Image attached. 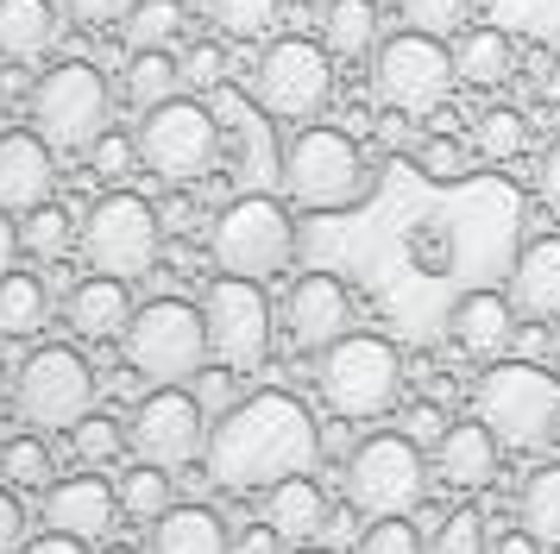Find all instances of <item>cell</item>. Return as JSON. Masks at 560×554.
I'll list each match as a JSON object with an SVG mask.
<instances>
[{
    "mask_svg": "<svg viewBox=\"0 0 560 554\" xmlns=\"http://www.w3.org/2000/svg\"><path fill=\"white\" fill-rule=\"evenodd\" d=\"M63 13L89 32H102V25H127L139 13V0H63Z\"/></svg>",
    "mask_w": 560,
    "mask_h": 554,
    "instance_id": "41",
    "label": "cell"
},
{
    "mask_svg": "<svg viewBox=\"0 0 560 554\" xmlns=\"http://www.w3.org/2000/svg\"><path fill=\"white\" fill-rule=\"evenodd\" d=\"M202 322H208V353H214V366L258 372V366L271 359L278 309H271V297H265V284L214 277V284L202 290Z\"/></svg>",
    "mask_w": 560,
    "mask_h": 554,
    "instance_id": "14",
    "label": "cell"
},
{
    "mask_svg": "<svg viewBox=\"0 0 560 554\" xmlns=\"http://www.w3.org/2000/svg\"><path fill=\"white\" fill-rule=\"evenodd\" d=\"M45 529L57 535H77V542H107L114 523H120V492L107 485L102 473H70L45 485V504H38Z\"/></svg>",
    "mask_w": 560,
    "mask_h": 554,
    "instance_id": "17",
    "label": "cell"
},
{
    "mask_svg": "<svg viewBox=\"0 0 560 554\" xmlns=\"http://www.w3.org/2000/svg\"><path fill=\"white\" fill-rule=\"evenodd\" d=\"M516 529H529L541 549H560V460L535 466L516 492Z\"/></svg>",
    "mask_w": 560,
    "mask_h": 554,
    "instance_id": "29",
    "label": "cell"
},
{
    "mask_svg": "<svg viewBox=\"0 0 560 554\" xmlns=\"http://www.w3.org/2000/svg\"><path fill=\"white\" fill-rule=\"evenodd\" d=\"M253 101L278 126H315L334 101V50L322 38H271L253 64Z\"/></svg>",
    "mask_w": 560,
    "mask_h": 554,
    "instance_id": "9",
    "label": "cell"
},
{
    "mask_svg": "<svg viewBox=\"0 0 560 554\" xmlns=\"http://www.w3.org/2000/svg\"><path fill=\"white\" fill-rule=\"evenodd\" d=\"M32 132L45 139L51 151H89L107 139V120H114V95H107V76L89 64V57H63L38 76L32 89Z\"/></svg>",
    "mask_w": 560,
    "mask_h": 554,
    "instance_id": "5",
    "label": "cell"
},
{
    "mask_svg": "<svg viewBox=\"0 0 560 554\" xmlns=\"http://www.w3.org/2000/svg\"><path fill=\"white\" fill-rule=\"evenodd\" d=\"M13 416L32 435H70L95 416V366L77 347H32L13 372Z\"/></svg>",
    "mask_w": 560,
    "mask_h": 554,
    "instance_id": "10",
    "label": "cell"
},
{
    "mask_svg": "<svg viewBox=\"0 0 560 554\" xmlns=\"http://www.w3.org/2000/svg\"><path fill=\"white\" fill-rule=\"evenodd\" d=\"M70 453H77L89 473H102V466H114L120 453H132L127 448V423H114V416H102V409H95L89 423L70 428Z\"/></svg>",
    "mask_w": 560,
    "mask_h": 554,
    "instance_id": "36",
    "label": "cell"
},
{
    "mask_svg": "<svg viewBox=\"0 0 560 554\" xmlns=\"http://www.w3.org/2000/svg\"><path fill=\"white\" fill-rule=\"evenodd\" d=\"M498 473H504V441H498L479 416H472V423H454L441 435V448H434V478H441L447 492H485V485H498Z\"/></svg>",
    "mask_w": 560,
    "mask_h": 554,
    "instance_id": "20",
    "label": "cell"
},
{
    "mask_svg": "<svg viewBox=\"0 0 560 554\" xmlns=\"http://www.w3.org/2000/svg\"><path fill=\"white\" fill-rule=\"evenodd\" d=\"M278 183L283 201L308 215H347L372 196V171L340 126H296V139L278 151Z\"/></svg>",
    "mask_w": 560,
    "mask_h": 554,
    "instance_id": "2",
    "label": "cell"
},
{
    "mask_svg": "<svg viewBox=\"0 0 560 554\" xmlns=\"http://www.w3.org/2000/svg\"><path fill=\"white\" fill-rule=\"evenodd\" d=\"M265 523L278 529L290 549H315V535H328V523H334V504H328V492L315 485V473L283 478V485L265 492Z\"/></svg>",
    "mask_w": 560,
    "mask_h": 554,
    "instance_id": "23",
    "label": "cell"
},
{
    "mask_svg": "<svg viewBox=\"0 0 560 554\" xmlns=\"http://www.w3.org/2000/svg\"><path fill=\"white\" fill-rule=\"evenodd\" d=\"M516 302L510 290H466L454 302V315H447V334H454L459 353H472V359H504L516 347Z\"/></svg>",
    "mask_w": 560,
    "mask_h": 554,
    "instance_id": "21",
    "label": "cell"
},
{
    "mask_svg": "<svg viewBox=\"0 0 560 554\" xmlns=\"http://www.w3.org/2000/svg\"><path fill=\"white\" fill-rule=\"evenodd\" d=\"M447 428H454V423H447V409H441V403H409V409H404V435H409V441H416V448H441V435H447Z\"/></svg>",
    "mask_w": 560,
    "mask_h": 554,
    "instance_id": "42",
    "label": "cell"
},
{
    "mask_svg": "<svg viewBox=\"0 0 560 554\" xmlns=\"http://www.w3.org/2000/svg\"><path fill=\"white\" fill-rule=\"evenodd\" d=\"M202 466L221 492H240V498L271 492L283 478H303L322 466V423L290 391H253L228 416H214Z\"/></svg>",
    "mask_w": 560,
    "mask_h": 554,
    "instance_id": "1",
    "label": "cell"
},
{
    "mask_svg": "<svg viewBox=\"0 0 560 554\" xmlns=\"http://www.w3.org/2000/svg\"><path fill=\"white\" fill-rule=\"evenodd\" d=\"M429 478H434V460L409 441L404 428L365 435V441L347 453V466H340L347 504H353L365 523H372V517H409V510H422Z\"/></svg>",
    "mask_w": 560,
    "mask_h": 554,
    "instance_id": "7",
    "label": "cell"
},
{
    "mask_svg": "<svg viewBox=\"0 0 560 554\" xmlns=\"http://www.w3.org/2000/svg\"><path fill=\"white\" fill-rule=\"evenodd\" d=\"M139 171H152L158 183H196L221 164V120L208 101H164L152 114H139Z\"/></svg>",
    "mask_w": 560,
    "mask_h": 554,
    "instance_id": "13",
    "label": "cell"
},
{
    "mask_svg": "<svg viewBox=\"0 0 560 554\" xmlns=\"http://www.w3.org/2000/svg\"><path fill=\"white\" fill-rule=\"evenodd\" d=\"M510 302L523 322H560V233H541L516 252V272H510Z\"/></svg>",
    "mask_w": 560,
    "mask_h": 554,
    "instance_id": "22",
    "label": "cell"
},
{
    "mask_svg": "<svg viewBox=\"0 0 560 554\" xmlns=\"http://www.w3.org/2000/svg\"><path fill=\"white\" fill-rule=\"evenodd\" d=\"M322 45L340 57V64H359V57H378V0H328L322 7Z\"/></svg>",
    "mask_w": 560,
    "mask_h": 554,
    "instance_id": "27",
    "label": "cell"
},
{
    "mask_svg": "<svg viewBox=\"0 0 560 554\" xmlns=\"http://www.w3.org/2000/svg\"><path fill=\"white\" fill-rule=\"evenodd\" d=\"M208 409L196 403V391H183V384H164V391H145V397L132 403L127 416V448L132 460H145V466H164V473H183V466H196L208 453Z\"/></svg>",
    "mask_w": 560,
    "mask_h": 554,
    "instance_id": "15",
    "label": "cell"
},
{
    "mask_svg": "<svg viewBox=\"0 0 560 554\" xmlns=\"http://www.w3.org/2000/svg\"><path fill=\"white\" fill-rule=\"evenodd\" d=\"M145 554H233V535L208 504H177L145 529Z\"/></svg>",
    "mask_w": 560,
    "mask_h": 554,
    "instance_id": "24",
    "label": "cell"
},
{
    "mask_svg": "<svg viewBox=\"0 0 560 554\" xmlns=\"http://www.w3.org/2000/svg\"><path fill=\"white\" fill-rule=\"evenodd\" d=\"M32 535H26V504L13 485H0V554H20Z\"/></svg>",
    "mask_w": 560,
    "mask_h": 554,
    "instance_id": "47",
    "label": "cell"
},
{
    "mask_svg": "<svg viewBox=\"0 0 560 554\" xmlns=\"http://www.w3.org/2000/svg\"><path fill=\"white\" fill-rule=\"evenodd\" d=\"M120 89H127V101L139 107V114H152V107H164V101H177L183 57H171V50H132Z\"/></svg>",
    "mask_w": 560,
    "mask_h": 554,
    "instance_id": "31",
    "label": "cell"
},
{
    "mask_svg": "<svg viewBox=\"0 0 560 554\" xmlns=\"http://www.w3.org/2000/svg\"><path fill=\"white\" fill-rule=\"evenodd\" d=\"M466 13H472V0H404V25L429 32V38H459Z\"/></svg>",
    "mask_w": 560,
    "mask_h": 554,
    "instance_id": "39",
    "label": "cell"
},
{
    "mask_svg": "<svg viewBox=\"0 0 560 554\" xmlns=\"http://www.w3.org/2000/svg\"><path fill=\"white\" fill-rule=\"evenodd\" d=\"M32 64H7V76H0V95L7 101H32V89H38V82H32Z\"/></svg>",
    "mask_w": 560,
    "mask_h": 554,
    "instance_id": "52",
    "label": "cell"
},
{
    "mask_svg": "<svg viewBox=\"0 0 560 554\" xmlns=\"http://www.w3.org/2000/svg\"><path fill=\"white\" fill-rule=\"evenodd\" d=\"M472 151L491 158V164L523 158V151H529V120H523L516 107H485L479 120H472Z\"/></svg>",
    "mask_w": 560,
    "mask_h": 554,
    "instance_id": "33",
    "label": "cell"
},
{
    "mask_svg": "<svg viewBox=\"0 0 560 554\" xmlns=\"http://www.w3.org/2000/svg\"><path fill=\"white\" fill-rule=\"evenodd\" d=\"M158 252H164V215H158V201L132 196V189H107L82 215V258H89V272L132 284V277H145L158 265Z\"/></svg>",
    "mask_w": 560,
    "mask_h": 554,
    "instance_id": "11",
    "label": "cell"
},
{
    "mask_svg": "<svg viewBox=\"0 0 560 554\" xmlns=\"http://www.w3.org/2000/svg\"><path fill=\"white\" fill-rule=\"evenodd\" d=\"M45 322H51L45 277H32V272L0 277V341H32V334H45Z\"/></svg>",
    "mask_w": 560,
    "mask_h": 554,
    "instance_id": "28",
    "label": "cell"
},
{
    "mask_svg": "<svg viewBox=\"0 0 560 554\" xmlns=\"http://www.w3.org/2000/svg\"><path fill=\"white\" fill-rule=\"evenodd\" d=\"M0 403H13V372H7V359H0Z\"/></svg>",
    "mask_w": 560,
    "mask_h": 554,
    "instance_id": "54",
    "label": "cell"
},
{
    "mask_svg": "<svg viewBox=\"0 0 560 554\" xmlns=\"http://www.w3.org/2000/svg\"><path fill=\"white\" fill-rule=\"evenodd\" d=\"M20 252H26V233H20V215L0 208V277L20 272Z\"/></svg>",
    "mask_w": 560,
    "mask_h": 554,
    "instance_id": "49",
    "label": "cell"
},
{
    "mask_svg": "<svg viewBox=\"0 0 560 554\" xmlns=\"http://www.w3.org/2000/svg\"><path fill=\"white\" fill-rule=\"evenodd\" d=\"M290 554H328V549H290Z\"/></svg>",
    "mask_w": 560,
    "mask_h": 554,
    "instance_id": "57",
    "label": "cell"
},
{
    "mask_svg": "<svg viewBox=\"0 0 560 554\" xmlns=\"http://www.w3.org/2000/svg\"><path fill=\"white\" fill-rule=\"evenodd\" d=\"M472 416L516 453L548 448L560 435V372L535 359H491L472 384Z\"/></svg>",
    "mask_w": 560,
    "mask_h": 554,
    "instance_id": "3",
    "label": "cell"
},
{
    "mask_svg": "<svg viewBox=\"0 0 560 554\" xmlns=\"http://www.w3.org/2000/svg\"><path fill=\"white\" fill-rule=\"evenodd\" d=\"M491 542H485V523H479V510H454L447 517V529L434 535V554H485Z\"/></svg>",
    "mask_w": 560,
    "mask_h": 554,
    "instance_id": "40",
    "label": "cell"
},
{
    "mask_svg": "<svg viewBox=\"0 0 560 554\" xmlns=\"http://www.w3.org/2000/svg\"><path fill=\"white\" fill-rule=\"evenodd\" d=\"M233 378H240L233 366H202L189 391H196V403H202V409H221V416H228L233 403H240V391H233Z\"/></svg>",
    "mask_w": 560,
    "mask_h": 554,
    "instance_id": "43",
    "label": "cell"
},
{
    "mask_svg": "<svg viewBox=\"0 0 560 554\" xmlns=\"http://www.w3.org/2000/svg\"><path fill=\"white\" fill-rule=\"evenodd\" d=\"M454 70L472 89H504L510 76H516V38H510L504 25H466L454 38Z\"/></svg>",
    "mask_w": 560,
    "mask_h": 554,
    "instance_id": "25",
    "label": "cell"
},
{
    "mask_svg": "<svg viewBox=\"0 0 560 554\" xmlns=\"http://www.w3.org/2000/svg\"><path fill=\"white\" fill-rule=\"evenodd\" d=\"M132 315H139V302H132V290L120 284V277H102L89 272L70 284V297H63V322H70V334L77 341H127Z\"/></svg>",
    "mask_w": 560,
    "mask_h": 554,
    "instance_id": "19",
    "label": "cell"
},
{
    "mask_svg": "<svg viewBox=\"0 0 560 554\" xmlns=\"http://www.w3.org/2000/svg\"><path fill=\"white\" fill-rule=\"evenodd\" d=\"M485 554H548V549L535 542L529 529H510V535H498V542H491V549H485Z\"/></svg>",
    "mask_w": 560,
    "mask_h": 554,
    "instance_id": "53",
    "label": "cell"
},
{
    "mask_svg": "<svg viewBox=\"0 0 560 554\" xmlns=\"http://www.w3.org/2000/svg\"><path fill=\"white\" fill-rule=\"evenodd\" d=\"M353 554H429V542H422V529L409 523V517H372V523L359 529Z\"/></svg>",
    "mask_w": 560,
    "mask_h": 554,
    "instance_id": "38",
    "label": "cell"
},
{
    "mask_svg": "<svg viewBox=\"0 0 560 554\" xmlns=\"http://www.w3.org/2000/svg\"><path fill=\"white\" fill-rule=\"evenodd\" d=\"M51 435H13L7 448H0V485H13V492H45L51 485V448H45Z\"/></svg>",
    "mask_w": 560,
    "mask_h": 554,
    "instance_id": "32",
    "label": "cell"
},
{
    "mask_svg": "<svg viewBox=\"0 0 560 554\" xmlns=\"http://www.w3.org/2000/svg\"><path fill=\"white\" fill-rule=\"evenodd\" d=\"M221 45L214 38H202V45H189V57H183V89H221Z\"/></svg>",
    "mask_w": 560,
    "mask_h": 554,
    "instance_id": "46",
    "label": "cell"
},
{
    "mask_svg": "<svg viewBox=\"0 0 560 554\" xmlns=\"http://www.w3.org/2000/svg\"><path fill=\"white\" fill-rule=\"evenodd\" d=\"M404 372H409L404 353L390 347L384 334H347V341H334L315 359V391H322V403H328L334 416L378 423L404 397Z\"/></svg>",
    "mask_w": 560,
    "mask_h": 554,
    "instance_id": "4",
    "label": "cell"
},
{
    "mask_svg": "<svg viewBox=\"0 0 560 554\" xmlns=\"http://www.w3.org/2000/svg\"><path fill=\"white\" fill-rule=\"evenodd\" d=\"M20 233H26V252H32V258H45V265H57L70 246H82V227L70 221V208H63V201H45L38 215H26Z\"/></svg>",
    "mask_w": 560,
    "mask_h": 554,
    "instance_id": "35",
    "label": "cell"
},
{
    "mask_svg": "<svg viewBox=\"0 0 560 554\" xmlns=\"http://www.w3.org/2000/svg\"><path fill=\"white\" fill-rule=\"evenodd\" d=\"M20 554H89V542H77V535H57V529H45V535H32Z\"/></svg>",
    "mask_w": 560,
    "mask_h": 554,
    "instance_id": "51",
    "label": "cell"
},
{
    "mask_svg": "<svg viewBox=\"0 0 560 554\" xmlns=\"http://www.w3.org/2000/svg\"><path fill=\"white\" fill-rule=\"evenodd\" d=\"M548 353H555V372H560V322L548 327Z\"/></svg>",
    "mask_w": 560,
    "mask_h": 554,
    "instance_id": "55",
    "label": "cell"
},
{
    "mask_svg": "<svg viewBox=\"0 0 560 554\" xmlns=\"http://www.w3.org/2000/svg\"><path fill=\"white\" fill-rule=\"evenodd\" d=\"M233 554H290V542H283L271 523H253V529L233 535Z\"/></svg>",
    "mask_w": 560,
    "mask_h": 554,
    "instance_id": "48",
    "label": "cell"
},
{
    "mask_svg": "<svg viewBox=\"0 0 560 554\" xmlns=\"http://www.w3.org/2000/svg\"><path fill=\"white\" fill-rule=\"evenodd\" d=\"M51 45H57L51 0H0V57L7 64H45Z\"/></svg>",
    "mask_w": 560,
    "mask_h": 554,
    "instance_id": "26",
    "label": "cell"
},
{
    "mask_svg": "<svg viewBox=\"0 0 560 554\" xmlns=\"http://www.w3.org/2000/svg\"><path fill=\"white\" fill-rule=\"evenodd\" d=\"M278 327L296 353H315V359H322L334 341L353 334V290L334 272H303L278 302Z\"/></svg>",
    "mask_w": 560,
    "mask_h": 554,
    "instance_id": "16",
    "label": "cell"
},
{
    "mask_svg": "<svg viewBox=\"0 0 560 554\" xmlns=\"http://www.w3.org/2000/svg\"><path fill=\"white\" fill-rule=\"evenodd\" d=\"M132 164H139V139H114V132H107L102 146L89 151V171L107 176V183H120V176H127Z\"/></svg>",
    "mask_w": 560,
    "mask_h": 554,
    "instance_id": "44",
    "label": "cell"
},
{
    "mask_svg": "<svg viewBox=\"0 0 560 554\" xmlns=\"http://www.w3.org/2000/svg\"><path fill=\"white\" fill-rule=\"evenodd\" d=\"M114 492H120V517H132L139 529H152L158 517L177 510V485H171V473H164V466H145V460H132Z\"/></svg>",
    "mask_w": 560,
    "mask_h": 554,
    "instance_id": "30",
    "label": "cell"
},
{
    "mask_svg": "<svg viewBox=\"0 0 560 554\" xmlns=\"http://www.w3.org/2000/svg\"><path fill=\"white\" fill-rule=\"evenodd\" d=\"M454 50L429 32H409V25L397 38H384L378 57H372V95H378L384 114H404V120H429L454 95Z\"/></svg>",
    "mask_w": 560,
    "mask_h": 554,
    "instance_id": "12",
    "label": "cell"
},
{
    "mask_svg": "<svg viewBox=\"0 0 560 554\" xmlns=\"http://www.w3.org/2000/svg\"><path fill=\"white\" fill-rule=\"evenodd\" d=\"M183 25H189V7L183 0H139V13L120 32H127L132 50H171L183 38Z\"/></svg>",
    "mask_w": 560,
    "mask_h": 554,
    "instance_id": "34",
    "label": "cell"
},
{
    "mask_svg": "<svg viewBox=\"0 0 560 554\" xmlns=\"http://www.w3.org/2000/svg\"><path fill=\"white\" fill-rule=\"evenodd\" d=\"M208 258L221 265V277H246V284H265V277H283L290 258H296V221L278 196H240L228 201L214 227H208Z\"/></svg>",
    "mask_w": 560,
    "mask_h": 554,
    "instance_id": "8",
    "label": "cell"
},
{
    "mask_svg": "<svg viewBox=\"0 0 560 554\" xmlns=\"http://www.w3.org/2000/svg\"><path fill=\"white\" fill-rule=\"evenodd\" d=\"M535 189H541V201H548V208L560 215V139H555L548 151H541V171H535Z\"/></svg>",
    "mask_w": 560,
    "mask_h": 554,
    "instance_id": "50",
    "label": "cell"
},
{
    "mask_svg": "<svg viewBox=\"0 0 560 554\" xmlns=\"http://www.w3.org/2000/svg\"><path fill=\"white\" fill-rule=\"evenodd\" d=\"M416 164H422L434 183L466 176V146H454V139H422V146H416Z\"/></svg>",
    "mask_w": 560,
    "mask_h": 554,
    "instance_id": "45",
    "label": "cell"
},
{
    "mask_svg": "<svg viewBox=\"0 0 560 554\" xmlns=\"http://www.w3.org/2000/svg\"><path fill=\"white\" fill-rule=\"evenodd\" d=\"M202 7L228 38H258V32H271L278 13H283V0H202Z\"/></svg>",
    "mask_w": 560,
    "mask_h": 554,
    "instance_id": "37",
    "label": "cell"
},
{
    "mask_svg": "<svg viewBox=\"0 0 560 554\" xmlns=\"http://www.w3.org/2000/svg\"><path fill=\"white\" fill-rule=\"evenodd\" d=\"M102 554H145V549H127V542H114V549H102Z\"/></svg>",
    "mask_w": 560,
    "mask_h": 554,
    "instance_id": "56",
    "label": "cell"
},
{
    "mask_svg": "<svg viewBox=\"0 0 560 554\" xmlns=\"http://www.w3.org/2000/svg\"><path fill=\"white\" fill-rule=\"evenodd\" d=\"M45 201H57V151L26 126L0 132V208L26 221Z\"/></svg>",
    "mask_w": 560,
    "mask_h": 554,
    "instance_id": "18",
    "label": "cell"
},
{
    "mask_svg": "<svg viewBox=\"0 0 560 554\" xmlns=\"http://www.w3.org/2000/svg\"><path fill=\"white\" fill-rule=\"evenodd\" d=\"M120 359H127V372H139V384H196L208 359V322L196 302L183 297H152L139 315H132L127 341H120Z\"/></svg>",
    "mask_w": 560,
    "mask_h": 554,
    "instance_id": "6",
    "label": "cell"
}]
</instances>
